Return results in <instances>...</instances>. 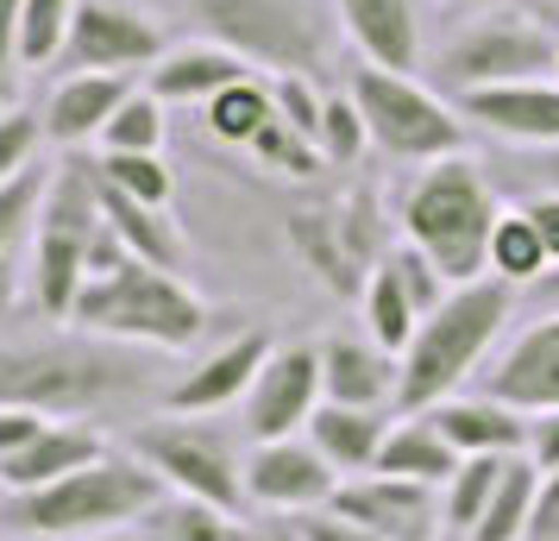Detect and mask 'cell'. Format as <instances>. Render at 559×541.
Wrapping results in <instances>:
<instances>
[{"mask_svg": "<svg viewBox=\"0 0 559 541\" xmlns=\"http://www.w3.org/2000/svg\"><path fill=\"white\" fill-rule=\"evenodd\" d=\"M170 491L139 454H114L63 472L38 491H7L0 504V529L26 541H88V536H114V529H139L145 516L164 504Z\"/></svg>", "mask_w": 559, "mask_h": 541, "instance_id": "6da1fadb", "label": "cell"}, {"mask_svg": "<svg viewBox=\"0 0 559 541\" xmlns=\"http://www.w3.org/2000/svg\"><path fill=\"white\" fill-rule=\"evenodd\" d=\"M515 315V284L503 278H472L459 284L433 315H421L415 340L403 346V378H396V415L433 410L478 378L490 346L503 340V321Z\"/></svg>", "mask_w": 559, "mask_h": 541, "instance_id": "7a4b0ae2", "label": "cell"}, {"mask_svg": "<svg viewBox=\"0 0 559 541\" xmlns=\"http://www.w3.org/2000/svg\"><path fill=\"white\" fill-rule=\"evenodd\" d=\"M107 233L102 221V170L88 152H63L51 164V189L38 208V227L26 239V278L20 303L38 309L45 321H70L82 284H88V258L95 239Z\"/></svg>", "mask_w": 559, "mask_h": 541, "instance_id": "3957f363", "label": "cell"}, {"mask_svg": "<svg viewBox=\"0 0 559 541\" xmlns=\"http://www.w3.org/2000/svg\"><path fill=\"white\" fill-rule=\"evenodd\" d=\"M70 328L114 346H152V353H189L207 334V303L177 271H157L145 258H114L82 284Z\"/></svg>", "mask_w": 559, "mask_h": 541, "instance_id": "277c9868", "label": "cell"}, {"mask_svg": "<svg viewBox=\"0 0 559 541\" xmlns=\"http://www.w3.org/2000/svg\"><path fill=\"white\" fill-rule=\"evenodd\" d=\"M497 214H503V202L484 177V164L459 152L440 157V164H421L408 177L403 202H396V233L415 252H428L453 284H472V278H484Z\"/></svg>", "mask_w": 559, "mask_h": 541, "instance_id": "5b68a950", "label": "cell"}, {"mask_svg": "<svg viewBox=\"0 0 559 541\" xmlns=\"http://www.w3.org/2000/svg\"><path fill=\"white\" fill-rule=\"evenodd\" d=\"M132 390L139 372L114 340H0V410L95 415Z\"/></svg>", "mask_w": 559, "mask_h": 541, "instance_id": "8992f818", "label": "cell"}, {"mask_svg": "<svg viewBox=\"0 0 559 541\" xmlns=\"http://www.w3.org/2000/svg\"><path fill=\"white\" fill-rule=\"evenodd\" d=\"M202 38L227 45L252 70L314 77L333 57V0H182Z\"/></svg>", "mask_w": 559, "mask_h": 541, "instance_id": "52a82bcc", "label": "cell"}, {"mask_svg": "<svg viewBox=\"0 0 559 541\" xmlns=\"http://www.w3.org/2000/svg\"><path fill=\"white\" fill-rule=\"evenodd\" d=\"M559 26H547V7H472L465 26L447 32L433 51V77L459 95L472 89H503V82L554 77Z\"/></svg>", "mask_w": 559, "mask_h": 541, "instance_id": "ba28073f", "label": "cell"}, {"mask_svg": "<svg viewBox=\"0 0 559 541\" xmlns=\"http://www.w3.org/2000/svg\"><path fill=\"white\" fill-rule=\"evenodd\" d=\"M283 239H289V252L302 258V271L328 290V296H365L371 271H378L383 252L396 246L378 189H353V196H340V202L289 208V214H283Z\"/></svg>", "mask_w": 559, "mask_h": 541, "instance_id": "9c48e42d", "label": "cell"}, {"mask_svg": "<svg viewBox=\"0 0 559 541\" xmlns=\"http://www.w3.org/2000/svg\"><path fill=\"white\" fill-rule=\"evenodd\" d=\"M353 102L365 114L371 152L390 164H440V157L465 152V114L453 102H440L421 77H396V70H353Z\"/></svg>", "mask_w": 559, "mask_h": 541, "instance_id": "30bf717a", "label": "cell"}, {"mask_svg": "<svg viewBox=\"0 0 559 541\" xmlns=\"http://www.w3.org/2000/svg\"><path fill=\"white\" fill-rule=\"evenodd\" d=\"M132 454L152 466L170 497H195L214 510H246V454L207 415H157L132 435Z\"/></svg>", "mask_w": 559, "mask_h": 541, "instance_id": "8fae6325", "label": "cell"}, {"mask_svg": "<svg viewBox=\"0 0 559 541\" xmlns=\"http://www.w3.org/2000/svg\"><path fill=\"white\" fill-rule=\"evenodd\" d=\"M164 51H170L164 20H152L139 0H76V20H70V38H63L57 70H63V77H76V70L139 77V70H152Z\"/></svg>", "mask_w": 559, "mask_h": 541, "instance_id": "7c38bea8", "label": "cell"}, {"mask_svg": "<svg viewBox=\"0 0 559 541\" xmlns=\"http://www.w3.org/2000/svg\"><path fill=\"white\" fill-rule=\"evenodd\" d=\"M321 403H328V390H321V340H277L264 372L246 390V435L252 440L302 435Z\"/></svg>", "mask_w": 559, "mask_h": 541, "instance_id": "4fadbf2b", "label": "cell"}, {"mask_svg": "<svg viewBox=\"0 0 559 541\" xmlns=\"http://www.w3.org/2000/svg\"><path fill=\"white\" fill-rule=\"evenodd\" d=\"M340 472H333L308 435H283V440H252L246 454V504L258 516H308L328 510Z\"/></svg>", "mask_w": 559, "mask_h": 541, "instance_id": "5bb4252c", "label": "cell"}, {"mask_svg": "<svg viewBox=\"0 0 559 541\" xmlns=\"http://www.w3.org/2000/svg\"><path fill=\"white\" fill-rule=\"evenodd\" d=\"M328 510H340L346 522L371 529L383 541H440V491L415 485V479H390V472H358L340 479Z\"/></svg>", "mask_w": 559, "mask_h": 541, "instance_id": "9a60e30c", "label": "cell"}, {"mask_svg": "<svg viewBox=\"0 0 559 541\" xmlns=\"http://www.w3.org/2000/svg\"><path fill=\"white\" fill-rule=\"evenodd\" d=\"M271 346H277L271 328H246V334L207 346L202 360L164 390V415H221V410H233V403H246L252 378L264 372V360H271Z\"/></svg>", "mask_w": 559, "mask_h": 541, "instance_id": "2e32d148", "label": "cell"}, {"mask_svg": "<svg viewBox=\"0 0 559 541\" xmlns=\"http://www.w3.org/2000/svg\"><path fill=\"white\" fill-rule=\"evenodd\" d=\"M484 390L522 415L559 410V309H540L528 328H515V340L484 372Z\"/></svg>", "mask_w": 559, "mask_h": 541, "instance_id": "e0dca14e", "label": "cell"}, {"mask_svg": "<svg viewBox=\"0 0 559 541\" xmlns=\"http://www.w3.org/2000/svg\"><path fill=\"white\" fill-rule=\"evenodd\" d=\"M465 127H484L490 139H509L522 152H554L559 145V77L503 82V89H472L459 95Z\"/></svg>", "mask_w": 559, "mask_h": 541, "instance_id": "ac0fdd59", "label": "cell"}, {"mask_svg": "<svg viewBox=\"0 0 559 541\" xmlns=\"http://www.w3.org/2000/svg\"><path fill=\"white\" fill-rule=\"evenodd\" d=\"M333 20L371 70L421 77V0H333Z\"/></svg>", "mask_w": 559, "mask_h": 541, "instance_id": "d6986e66", "label": "cell"}, {"mask_svg": "<svg viewBox=\"0 0 559 541\" xmlns=\"http://www.w3.org/2000/svg\"><path fill=\"white\" fill-rule=\"evenodd\" d=\"M403 360L371 334H328L321 340V390L346 410H396Z\"/></svg>", "mask_w": 559, "mask_h": 541, "instance_id": "ffe728a7", "label": "cell"}, {"mask_svg": "<svg viewBox=\"0 0 559 541\" xmlns=\"http://www.w3.org/2000/svg\"><path fill=\"white\" fill-rule=\"evenodd\" d=\"M139 82L132 77H102V70H76V77H63L51 89V102H45V139H51L57 152H88V145H102L107 120L120 114Z\"/></svg>", "mask_w": 559, "mask_h": 541, "instance_id": "44dd1931", "label": "cell"}, {"mask_svg": "<svg viewBox=\"0 0 559 541\" xmlns=\"http://www.w3.org/2000/svg\"><path fill=\"white\" fill-rule=\"evenodd\" d=\"M246 77H252L246 57H233L227 45H214V38H189V45H170V51L145 70V89H152L164 107H207L221 89H233V82H246Z\"/></svg>", "mask_w": 559, "mask_h": 541, "instance_id": "7402d4cb", "label": "cell"}, {"mask_svg": "<svg viewBox=\"0 0 559 541\" xmlns=\"http://www.w3.org/2000/svg\"><path fill=\"white\" fill-rule=\"evenodd\" d=\"M102 454H107V435L95 428V422L57 415V422H45L38 440H26L20 454L0 460V485L7 491H38V485H51V479H63V472H76V466L102 460Z\"/></svg>", "mask_w": 559, "mask_h": 541, "instance_id": "603a6c76", "label": "cell"}, {"mask_svg": "<svg viewBox=\"0 0 559 541\" xmlns=\"http://www.w3.org/2000/svg\"><path fill=\"white\" fill-rule=\"evenodd\" d=\"M433 428L459 447V460H478V454H522L528 447V415L509 410V403H497L490 390H478V397H447V403H433Z\"/></svg>", "mask_w": 559, "mask_h": 541, "instance_id": "cb8c5ba5", "label": "cell"}, {"mask_svg": "<svg viewBox=\"0 0 559 541\" xmlns=\"http://www.w3.org/2000/svg\"><path fill=\"white\" fill-rule=\"evenodd\" d=\"M102 221L114 227V239L127 246L132 258H145L157 271H189V233L177 227V214L170 208H152V202H132L120 189H107L102 183Z\"/></svg>", "mask_w": 559, "mask_h": 541, "instance_id": "d4e9b609", "label": "cell"}, {"mask_svg": "<svg viewBox=\"0 0 559 541\" xmlns=\"http://www.w3.org/2000/svg\"><path fill=\"white\" fill-rule=\"evenodd\" d=\"M390 422H396V410H346V403H321L302 435L314 440V454H321L340 479H358V472L378 466Z\"/></svg>", "mask_w": 559, "mask_h": 541, "instance_id": "484cf974", "label": "cell"}, {"mask_svg": "<svg viewBox=\"0 0 559 541\" xmlns=\"http://www.w3.org/2000/svg\"><path fill=\"white\" fill-rule=\"evenodd\" d=\"M371 472H390V479H415V485H428V491H447L453 472H459V447L433 428L428 410H415V415H396V422H390L383 454H378Z\"/></svg>", "mask_w": 559, "mask_h": 541, "instance_id": "4316f807", "label": "cell"}, {"mask_svg": "<svg viewBox=\"0 0 559 541\" xmlns=\"http://www.w3.org/2000/svg\"><path fill=\"white\" fill-rule=\"evenodd\" d=\"M547 271H554V258H547V246H540L534 221L522 214V202L503 208V214H497V227H490L484 278H503V284H515V290H534Z\"/></svg>", "mask_w": 559, "mask_h": 541, "instance_id": "83f0119b", "label": "cell"}, {"mask_svg": "<svg viewBox=\"0 0 559 541\" xmlns=\"http://www.w3.org/2000/svg\"><path fill=\"white\" fill-rule=\"evenodd\" d=\"M534 497H540V466L528 454H509L503 485L490 491V504H484V516L472 522L465 541H522L528 536V516H534Z\"/></svg>", "mask_w": 559, "mask_h": 541, "instance_id": "f1b7e54d", "label": "cell"}, {"mask_svg": "<svg viewBox=\"0 0 559 541\" xmlns=\"http://www.w3.org/2000/svg\"><path fill=\"white\" fill-rule=\"evenodd\" d=\"M358 315H365V334L403 360V346L415 340V328H421V309L408 303V290H403V278H396L390 252H383V264L371 271V284H365V296H358Z\"/></svg>", "mask_w": 559, "mask_h": 541, "instance_id": "f546056e", "label": "cell"}, {"mask_svg": "<svg viewBox=\"0 0 559 541\" xmlns=\"http://www.w3.org/2000/svg\"><path fill=\"white\" fill-rule=\"evenodd\" d=\"M202 120H207V132H214L221 145H239V152H246L258 132L277 120L271 77H246V82H233V89H221V95L202 107Z\"/></svg>", "mask_w": 559, "mask_h": 541, "instance_id": "4dcf8cb0", "label": "cell"}, {"mask_svg": "<svg viewBox=\"0 0 559 541\" xmlns=\"http://www.w3.org/2000/svg\"><path fill=\"white\" fill-rule=\"evenodd\" d=\"M139 529H145V541H246L239 510H214L195 497H164Z\"/></svg>", "mask_w": 559, "mask_h": 541, "instance_id": "1f68e13d", "label": "cell"}, {"mask_svg": "<svg viewBox=\"0 0 559 541\" xmlns=\"http://www.w3.org/2000/svg\"><path fill=\"white\" fill-rule=\"evenodd\" d=\"M503 466H509V454H478V460H459L453 485L440 491V529H447L453 541L472 536V522L484 516L490 491L503 485Z\"/></svg>", "mask_w": 559, "mask_h": 541, "instance_id": "d6a6232c", "label": "cell"}, {"mask_svg": "<svg viewBox=\"0 0 559 541\" xmlns=\"http://www.w3.org/2000/svg\"><path fill=\"white\" fill-rule=\"evenodd\" d=\"M95 170H102L107 189H120L132 202H152V208L177 202V170L164 164V152H95Z\"/></svg>", "mask_w": 559, "mask_h": 541, "instance_id": "836d02e7", "label": "cell"}, {"mask_svg": "<svg viewBox=\"0 0 559 541\" xmlns=\"http://www.w3.org/2000/svg\"><path fill=\"white\" fill-rule=\"evenodd\" d=\"M246 152L271 170V177H289V183H314L321 170H328V157H321V145L308 139V132H296L289 120H271V127L258 132Z\"/></svg>", "mask_w": 559, "mask_h": 541, "instance_id": "e575fe53", "label": "cell"}, {"mask_svg": "<svg viewBox=\"0 0 559 541\" xmlns=\"http://www.w3.org/2000/svg\"><path fill=\"white\" fill-rule=\"evenodd\" d=\"M70 20H76V0H26V13H20V70H51L63 57Z\"/></svg>", "mask_w": 559, "mask_h": 541, "instance_id": "d590c367", "label": "cell"}, {"mask_svg": "<svg viewBox=\"0 0 559 541\" xmlns=\"http://www.w3.org/2000/svg\"><path fill=\"white\" fill-rule=\"evenodd\" d=\"M164 139H170L164 102H157L152 89H132L127 102H120V114L107 120L102 152H164Z\"/></svg>", "mask_w": 559, "mask_h": 541, "instance_id": "8d00e7d4", "label": "cell"}, {"mask_svg": "<svg viewBox=\"0 0 559 541\" xmlns=\"http://www.w3.org/2000/svg\"><path fill=\"white\" fill-rule=\"evenodd\" d=\"M314 145H321V157H328V170H353L358 157L371 152V132H365V114H358L353 89L328 95L321 127H314Z\"/></svg>", "mask_w": 559, "mask_h": 541, "instance_id": "74e56055", "label": "cell"}, {"mask_svg": "<svg viewBox=\"0 0 559 541\" xmlns=\"http://www.w3.org/2000/svg\"><path fill=\"white\" fill-rule=\"evenodd\" d=\"M45 189H51V164L38 157L26 177H13L7 189H0V264L13 258V246L20 239H32V227H38V208H45Z\"/></svg>", "mask_w": 559, "mask_h": 541, "instance_id": "f35d334b", "label": "cell"}, {"mask_svg": "<svg viewBox=\"0 0 559 541\" xmlns=\"http://www.w3.org/2000/svg\"><path fill=\"white\" fill-rule=\"evenodd\" d=\"M45 114H32V107H7L0 114V189L13 177H26L32 164L45 157Z\"/></svg>", "mask_w": 559, "mask_h": 541, "instance_id": "ab89813d", "label": "cell"}, {"mask_svg": "<svg viewBox=\"0 0 559 541\" xmlns=\"http://www.w3.org/2000/svg\"><path fill=\"white\" fill-rule=\"evenodd\" d=\"M390 264H396V278H403V290H408V303H415L421 315H433V309H440V303L459 290L453 278H447V271H440L428 252H415L408 239H396V246H390Z\"/></svg>", "mask_w": 559, "mask_h": 541, "instance_id": "60d3db41", "label": "cell"}, {"mask_svg": "<svg viewBox=\"0 0 559 541\" xmlns=\"http://www.w3.org/2000/svg\"><path fill=\"white\" fill-rule=\"evenodd\" d=\"M271 102H277V120H289L296 132H308V139H314V127H321V107H328V95L314 89V77H271Z\"/></svg>", "mask_w": 559, "mask_h": 541, "instance_id": "b9f144b4", "label": "cell"}, {"mask_svg": "<svg viewBox=\"0 0 559 541\" xmlns=\"http://www.w3.org/2000/svg\"><path fill=\"white\" fill-rule=\"evenodd\" d=\"M20 13L26 0H0V114L13 107V82H20Z\"/></svg>", "mask_w": 559, "mask_h": 541, "instance_id": "7bdbcfd3", "label": "cell"}, {"mask_svg": "<svg viewBox=\"0 0 559 541\" xmlns=\"http://www.w3.org/2000/svg\"><path fill=\"white\" fill-rule=\"evenodd\" d=\"M522 214L534 221L540 246H547V258L559 264V189H528V196H522Z\"/></svg>", "mask_w": 559, "mask_h": 541, "instance_id": "ee69618b", "label": "cell"}, {"mask_svg": "<svg viewBox=\"0 0 559 541\" xmlns=\"http://www.w3.org/2000/svg\"><path fill=\"white\" fill-rule=\"evenodd\" d=\"M540 472H559V410L528 415V447H522Z\"/></svg>", "mask_w": 559, "mask_h": 541, "instance_id": "f6af8a7d", "label": "cell"}, {"mask_svg": "<svg viewBox=\"0 0 559 541\" xmlns=\"http://www.w3.org/2000/svg\"><path fill=\"white\" fill-rule=\"evenodd\" d=\"M522 541H559V472H540V497H534L528 536Z\"/></svg>", "mask_w": 559, "mask_h": 541, "instance_id": "bcb514c9", "label": "cell"}, {"mask_svg": "<svg viewBox=\"0 0 559 541\" xmlns=\"http://www.w3.org/2000/svg\"><path fill=\"white\" fill-rule=\"evenodd\" d=\"M296 522H302L308 541H383V536H371V529L346 522L340 510H308V516H296Z\"/></svg>", "mask_w": 559, "mask_h": 541, "instance_id": "7dc6e473", "label": "cell"}, {"mask_svg": "<svg viewBox=\"0 0 559 541\" xmlns=\"http://www.w3.org/2000/svg\"><path fill=\"white\" fill-rule=\"evenodd\" d=\"M45 422H57V415H38V410H0V460H7V454H20L26 440L45 435Z\"/></svg>", "mask_w": 559, "mask_h": 541, "instance_id": "c3c4849f", "label": "cell"}, {"mask_svg": "<svg viewBox=\"0 0 559 541\" xmlns=\"http://www.w3.org/2000/svg\"><path fill=\"white\" fill-rule=\"evenodd\" d=\"M246 541H308V536L296 516H258V522H246Z\"/></svg>", "mask_w": 559, "mask_h": 541, "instance_id": "681fc988", "label": "cell"}, {"mask_svg": "<svg viewBox=\"0 0 559 541\" xmlns=\"http://www.w3.org/2000/svg\"><path fill=\"white\" fill-rule=\"evenodd\" d=\"M528 170L540 177L534 189H559V145H554V152H534V157H528Z\"/></svg>", "mask_w": 559, "mask_h": 541, "instance_id": "f907efd6", "label": "cell"}, {"mask_svg": "<svg viewBox=\"0 0 559 541\" xmlns=\"http://www.w3.org/2000/svg\"><path fill=\"white\" fill-rule=\"evenodd\" d=\"M534 296H540V309H559V264L540 278V284H534Z\"/></svg>", "mask_w": 559, "mask_h": 541, "instance_id": "816d5d0a", "label": "cell"}, {"mask_svg": "<svg viewBox=\"0 0 559 541\" xmlns=\"http://www.w3.org/2000/svg\"><path fill=\"white\" fill-rule=\"evenodd\" d=\"M459 7H547V0H459Z\"/></svg>", "mask_w": 559, "mask_h": 541, "instance_id": "f5cc1de1", "label": "cell"}, {"mask_svg": "<svg viewBox=\"0 0 559 541\" xmlns=\"http://www.w3.org/2000/svg\"><path fill=\"white\" fill-rule=\"evenodd\" d=\"M88 541H145V529H114V536H88Z\"/></svg>", "mask_w": 559, "mask_h": 541, "instance_id": "db71d44e", "label": "cell"}, {"mask_svg": "<svg viewBox=\"0 0 559 541\" xmlns=\"http://www.w3.org/2000/svg\"><path fill=\"white\" fill-rule=\"evenodd\" d=\"M0 504H7V485H0Z\"/></svg>", "mask_w": 559, "mask_h": 541, "instance_id": "11a10c76", "label": "cell"}, {"mask_svg": "<svg viewBox=\"0 0 559 541\" xmlns=\"http://www.w3.org/2000/svg\"><path fill=\"white\" fill-rule=\"evenodd\" d=\"M547 7H559V0H547Z\"/></svg>", "mask_w": 559, "mask_h": 541, "instance_id": "9f6ffc18", "label": "cell"}, {"mask_svg": "<svg viewBox=\"0 0 559 541\" xmlns=\"http://www.w3.org/2000/svg\"><path fill=\"white\" fill-rule=\"evenodd\" d=\"M554 77H559V63H554Z\"/></svg>", "mask_w": 559, "mask_h": 541, "instance_id": "6f0895ef", "label": "cell"}, {"mask_svg": "<svg viewBox=\"0 0 559 541\" xmlns=\"http://www.w3.org/2000/svg\"><path fill=\"white\" fill-rule=\"evenodd\" d=\"M440 541H453V536H440Z\"/></svg>", "mask_w": 559, "mask_h": 541, "instance_id": "680465c9", "label": "cell"}, {"mask_svg": "<svg viewBox=\"0 0 559 541\" xmlns=\"http://www.w3.org/2000/svg\"><path fill=\"white\" fill-rule=\"evenodd\" d=\"M20 541H26V536H20Z\"/></svg>", "mask_w": 559, "mask_h": 541, "instance_id": "91938a15", "label": "cell"}]
</instances>
